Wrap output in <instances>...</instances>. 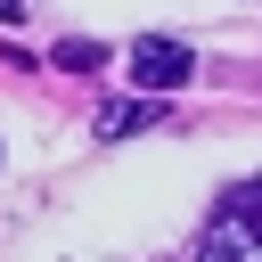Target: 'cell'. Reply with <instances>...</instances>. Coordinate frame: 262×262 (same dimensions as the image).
<instances>
[{"label": "cell", "instance_id": "obj_1", "mask_svg": "<svg viewBox=\"0 0 262 262\" xmlns=\"http://www.w3.org/2000/svg\"><path fill=\"white\" fill-rule=\"evenodd\" d=\"M196 262H262V180H237L213 205V221L196 237Z\"/></svg>", "mask_w": 262, "mask_h": 262}, {"label": "cell", "instance_id": "obj_2", "mask_svg": "<svg viewBox=\"0 0 262 262\" xmlns=\"http://www.w3.org/2000/svg\"><path fill=\"white\" fill-rule=\"evenodd\" d=\"M196 74V57H188V41H164V33H147V41H131V82L156 98V90H180Z\"/></svg>", "mask_w": 262, "mask_h": 262}, {"label": "cell", "instance_id": "obj_3", "mask_svg": "<svg viewBox=\"0 0 262 262\" xmlns=\"http://www.w3.org/2000/svg\"><path fill=\"white\" fill-rule=\"evenodd\" d=\"M147 123H156V98H139V106H106V115H98V131H106V139H123V131H147Z\"/></svg>", "mask_w": 262, "mask_h": 262}, {"label": "cell", "instance_id": "obj_4", "mask_svg": "<svg viewBox=\"0 0 262 262\" xmlns=\"http://www.w3.org/2000/svg\"><path fill=\"white\" fill-rule=\"evenodd\" d=\"M98 57H106L98 41H57V57H49V66H66V74H90Z\"/></svg>", "mask_w": 262, "mask_h": 262}]
</instances>
